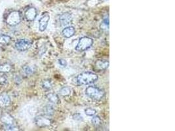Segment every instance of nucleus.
I'll list each match as a JSON object with an SVG mask.
<instances>
[{"mask_svg":"<svg viewBox=\"0 0 175 131\" xmlns=\"http://www.w3.org/2000/svg\"><path fill=\"white\" fill-rule=\"evenodd\" d=\"M62 35L66 38H70L75 35L76 33V30L75 28L72 26H69L66 27L63 30H62Z\"/></svg>","mask_w":175,"mask_h":131,"instance_id":"nucleus-12","label":"nucleus"},{"mask_svg":"<svg viewBox=\"0 0 175 131\" xmlns=\"http://www.w3.org/2000/svg\"><path fill=\"white\" fill-rule=\"evenodd\" d=\"M52 87H53V85H52V82H51V80L45 79L42 82L43 89L46 91L51 90L52 89Z\"/></svg>","mask_w":175,"mask_h":131,"instance_id":"nucleus-19","label":"nucleus"},{"mask_svg":"<svg viewBox=\"0 0 175 131\" xmlns=\"http://www.w3.org/2000/svg\"><path fill=\"white\" fill-rule=\"evenodd\" d=\"M50 20V16L49 14L46 13L43 15L39 21V30L40 32H44L47 29L48 23Z\"/></svg>","mask_w":175,"mask_h":131,"instance_id":"nucleus-8","label":"nucleus"},{"mask_svg":"<svg viewBox=\"0 0 175 131\" xmlns=\"http://www.w3.org/2000/svg\"><path fill=\"white\" fill-rule=\"evenodd\" d=\"M37 16V10L34 7H30L25 12V17L29 21H34Z\"/></svg>","mask_w":175,"mask_h":131,"instance_id":"nucleus-11","label":"nucleus"},{"mask_svg":"<svg viewBox=\"0 0 175 131\" xmlns=\"http://www.w3.org/2000/svg\"><path fill=\"white\" fill-rule=\"evenodd\" d=\"M21 21V13L18 11H12L9 14L6 19V22L9 26H16Z\"/></svg>","mask_w":175,"mask_h":131,"instance_id":"nucleus-5","label":"nucleus"},{"mask_svg":"<svg viewBox=\"0 0 175 131\" xmlns=\"http://www.w3.org/2000/svg\"><path fill=\"white\" fill-rule=\"evenodd\" d=\"M11 104V99L7 93L3 92L0 95V108H5L9 106Z\"/></svg>","mask_w":175,"mask_h":131,"instance_id":"nucleus-10","label":"nucleus"},{"mask_svg":"<svg viewBox=\"0 0 175 131\" xmlns=\"http://www.w3.org/2000/svg\"><path fill=\"white\" fill-rule=\"evenodd\" d=\"M93 43V40L91 37L84 36L79 39L76 47H75L78 52H83L91 47Z\"/></svg>","mask_w":175,"mask_h":131,"instance_id":"nucleus-4","label":"nucleus"},{"mask_svg":"<svg viewBox=\"0 0 175 131\" xmlns=\"http://www.w3.org/2000/svg\"><path fill=\"white\" fill-rule=\"evenodd\" d=\"M35 122L37 124V126H38L39 127H47L51 125L52 121L51 119H49V118L39 116L35 118Z\"/></svg>","mask_w":175,"mask_h":131,"instance_id":"nucleus-7","label":"nucleus"},{"mask_svg":"<svg viewBox=\"0 0 175 131\" xmlns=\"http://www.w3.org/2000/svg\"><path fill=\"white\" fill-rule=\"evenodd\" d=\"M15 48L18 51H26L28 50L31 46H32V43L27 39H20L18 40L15 43Z\"/></svg>","mask_w":175,"mask_h":131,"instance_id":"nucleus-6","label":"nucleus"},{"mask_svg":"<svg viewBox=\"0 0 175 131\" xmlns=\"http://www.w3.org/2000/svg\"><path fill=\"white\" fill-rule=\"evenodd\" d=\"M72 89L69 87H64L59 91V94L62 96H68L71 95Z\"/></svg>","mask_w":175,"mask_h":131,"instance_id":"nucleus-16","label":"nucleus"},{"mask_svg":"<svg viewBox=\"0 0 175 131\" xmlns=\"http://www.w3.org/2000/svg\"><path fill=\"white\" fill-rule=\"evenodd\" d=\"M7 77L6 76L5 73L0 74V85H6L7 84Z\"/></svg>","mask_w":175,"mask_h":131,"instance_id":"nucleus-23","label":"nucleus"},{"mask_svg":"<svg viewBox=\"0 0 175 131\" xmlns=\"http://www.w3.org/2000/svg\"><path fill=\"white\" fill-rule=\"evenodd\" d=\"M34 73V69L30 66H25L22 68V74L24 76H29Z\"/></svg>","mask_w":175,"mask_h":131,"instance_id":"nucleus-18","label":"nucleus"},{"mask_svg":"<svg viewBox=\"0 0 175 131\" xmlns=\"http://www.w3.org/2000/svg\"><path fill=\"white\" fill-rule=\"evenodd\" d=\"M47 98L49 102H50L53 104H59L60 103L59 96L57 94H55V93H49V94L47 95Z\"/></svg>","mask_w":175,"mask_h":131,"instance_id":"nucleus-14","label":"nucleus"},{"mask_svg":"<svg viewBox=\"0 0 175 131\" xmlns=\"http://www.w3.org/2000/svg\"><path fill=\"white\" fill-rule=\"evenodd\" d=\"M101 27L102 30H106L109 29V18H108V16L104 18L102 23H101Z\"/></svg>","mask_w":175,"mask_h":131,"instance_id":"nucleus-22","label":"nucleus"},{"mask_svg":"<svg viewBox=\"0 0 175 131\" xmlns=\"http://www.w3.org/2000/svg\"><path fill=\"white\" fill-rule=\"evenodd\" d=\"M73 119L74 120H76V121H83V117L80 114L77 113V114H75L73 115Z\"/></svg>","mask_w":175,"mask_h":131,"instance_id":"nucleus-26","label":"nucleus"},{"mask_svg":"<svg viewBox=\"0 0 175 131\" xmlns=\"http://www.w3.org/2000/svg\"><path fill=\"white\" fill-rule=\"evenodd\" d=\"M85 92L89 98L95 101H101L105 96V91L96 86L88 87L86 88Z\"/></svg>","mask_w":175,"mask_h":131,"instance_id":"nucleus-2","label":"nucleus"},{"mask_svg":"<svg viewBox=\"0 0 175 131\" xmlns=\"http://www.w3.org/2000/svg\"><path fill=\"white\" fill-rule=\"evenodd\" d=\"M12 69V66L9 64H3L0 66V72L3 73H8L11 72Z\"/></svg>","mask_w":175,"mask_h":131,"instance_id":"nucleus-20","label":"nucleus"},{"mask_svg":"<svg viewBox=\"0 0 175 131\" xmlns=\"http://www.w3.org/2000/svg\"><path fill=\"white\" fill-rule=\"evenodd\" d=\"M11 38L10 36H9L7 35L2 34L0 35V44L3 45H7L11 41Z\"/></svg>","mask_w":175,"mask_h":131,"instance_id":"nucleus-17","label":"nucleus"},{"mask_svg":"<svg viewBox=\"0 0 175 131\" xmlns=\"http://www.w3.org/2000/svg\"><path fill=\"white\" fill-rule=\"evenodd\" d=\"M97 113V111L91 108H88L85 110V114L88 116H94Z\"/></svg>","mask_w":175,"mask_h":131,"instance_id":"nucleus-24","label":"nucleus"},{"mask_svg":"<svg viewBox=\"0 0 175 131\" xmlns=\"http://www.w3.org/2000/svg\"><path fill=\"white\" fill-rule=\"evenodd\" d=\"M108 66L109 62L107 60H98L95 64L96 69L99 70V72L106 70L108 68Z\"/></svg>","mask_w":175,"mask_h":131,"instance_id":"nucleus-13","label":"nucleus"},{"mask_svg":"<svg viewBox=\"0 0 175 131\" xmlns=\"http://www.w3.org/2000/svg\"><path fill=\"white\" fill-rule=\"evenodd\" d=\"M98 79V76L95 73L85 72L79 74L74 81L78 85H87L95 83Z\"/></svg>","mask_w":175,"mask_h":131,"instance_id":"nucleus-1","label":"nucleus"},{"mask_svg":"<svg viewBox=\"0 0 175 131\" xmlns=\"http://www.w3.org/2000/svg\"><path fill=\"white\" fill-rule=\"evenodd\" d=\"M0 121L5 125V129L6 130H18L16 124L15 120L10 114L8 113H3L1 117Z\"/></svg>","mask_w":175,"mask_h":131,"instance_id":"nucleus-3","label":"nucleus"},{"mask_svg":"<svg viewBox=\"0 0 175 131\" xmlns=\"http://www.w3.org/2000/svg\"><path fill=\"white\" fill-rule=\"evenodd\" d=\"M58 63L59 64V66L61 67V68H66L68 65V63H67V62L66 60L63 59V58H60L58 60Z\"/></svg>","mask_w":175,"mask_h":131,"instance_id":"nucleus-25","label":"nucleus"},{"mask_svg":"<svg viewBox=\"0 0 175 131\" xmlns=\"http://www.w3.org/2000/svg\"><path fill=\"white\" fill-rule=\"evenodd\" d=\"M72 21V15L68 13V12H65V13L62 14L59 16V22H60L62 26H68L69 25Z\"/></svg>","mask_w":175,"mask_h":131,"instance_id":"nucleus-9","label":"nucleus"},{"mask_svg":"<svg viewBox=\"0 0 175 131\" xmlns=\"http://www.w3.org/2000/svg\"><path fill=\"white\" fill-rule=\"evenodd\" d=\"M91 122H92L93 125L97 127H98V126L101 125V123H102V121H101V118H100V117L97 115V116H94L92 118Z\"/></svg>","mask_w":175,"mask_h":131,"instance_id":"nucleus-21","label":"nucleus"},{"mask_svg":"<svg viewBox=\"0 0 175 131\" xmlns=\"http://www.w3.org/2000/svg\"><path fill=\"white\" fill-rule=\"evenodd\" d=\"M43 112H44V114L48 117L53 116L54 114V107L51 104H48L45 105L44 109H43Z\"/></svg>","mask_w":175,"mask_h":131,"instance_id":"nucleus-15","label":"nucleus"}]
</instances>
